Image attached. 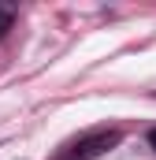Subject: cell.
Here are the masks:
<instances>
[{"label":"cell","mask_w":156,"mask_h":160,"mask_svg":"<svg viewBox=\"0 0 156 160\" xmlns=\"http://www.w3.org/2000/svg\"><path fill=\"white\" fill-rule=\"evenodd\" d=\"M119 134L115 127H100V130H89V134H82V138H75L63 153L56 160H97V157H104L108 149H115L119 145Z\"/></svg>","instance_id":"cell-1"},{"label":"cell","mask_w":156,"mask_h":160,"mask_svg":"<svg viewBox=\"0 0 156 160\" xmlns=\"http://www.w3.org/2000/svg\"><path fill=\"white\" fill-rule=\"evenodd\" d=\"M7 30H11V11H7V8H0V38H4Z\"/></svg>","instance_id":"cell-2"},{"label":"cell","mask_w":156,"mask_h":160,"mask_svg":"<svg viewBox=\"0 0 156 160\" xmlns=\"http://www.w3.org/2000/svg\"><path fill=\"white\" fill-rule=\"evenodd\" d=\"M149 145H153V149H156V130H149Z\"/></svg>","instance_id":"cell-3"}]
</instances>
